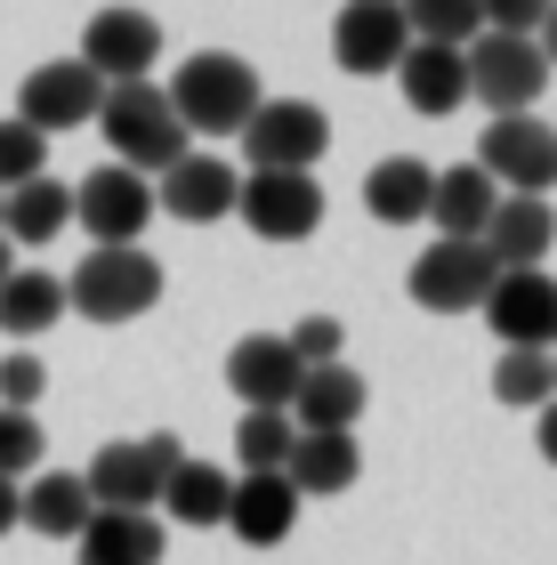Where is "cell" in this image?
Returning a JSON list of instances; mask_svg holds the SVG:
<instances>
[{
  "label": "cell",
  "instance_id": "cell-38",
  "mask_svg": "<svg viewBox=\"0 0 557 565\" xmlns=\"http://www.w3.org/2000/svg\"><path fill=\"white\" fill-rule=\"evenodd\" d=\"M9 525H17V484L0 477V533H9Z\"/></svg>",
  "mask_w": 557,
  "mask_h": 565
},
{
  "label": "cell",
  "instance_id": "cell-23",
  "mask_svg": "<svg viewBox=\"0 0 557 565\" xmlns=\"http://www.w3.org/2000/svg\"><path fill=\"white\" fill-rule=\"evenodd\" d=\"M396 89H404V106L413 114H452L469 97V65H461V49H404V65H396Z\"/></svg>",
  "mask_w": 557,
  "mask_h": 565
},
{
  "label": "cell",
  "instance_id": "cell-1",
  "mask_svg": "<svg viewBox=\"0 0 557 565\" xmlns=\"http://www.w3.org/2000/svg\"><path fill=\"white\" fill-rule=\"evenodd\" d=\"M97 130H106L114 162L138 170L146 186H154V178L179 162V153H194V138L179 130V114H170V97H162L154 82H121V89H106V97H97Z\"/></svg>",
  "mask_w": 557,
  "mask_h": 565
},
{
  "label": "cell",
  "instance_id": "cell-21",
  "mask_svg": "<svg viewBox=\"0 0 557 565\" xmlns=\"http://www.w3.org/2000/svg\"><path fill=\"white\" fill-rule=\"evenodd\" d=\"M493 211H501V186H493V178L476 170V162L437 170V186H428V218L444 226V243H476Z\"/></svg>",
  "mask_w": 557,
  "mask_h": 565
},
{
  "label": "cell",
  "instance_id": "cell-41",
  "mask_svg": "<svg viewBox=\"0 0 557 565\" xmlns=\"http://www.w3.org/2000/svg\"><path fill=\"white\" fill-rule=\"evenodd\" d=\"M549 380H557V355H549Z\"/></svg>",
  "mask_w": 557,
  "mask_h": 565
},
{
  "label": "cell",
  "instance_id": "cell-36",
  "mask_svg": "<svg viewBox=\"0 0 557 565\" xmlns=\"http://www.w3.org/2000/svg\"><path fill=\"white\" fill-rule=\"evenodd\" d=\"M534 49H542V65H557V9H542V33H534Z\"/></svg>",
  "mask_w": 557,
  "mask_h": 565
},
{
  "label": "cell",
  "instance_id": "cell-20",
  "mask_svg": "<svg viewBox=\"0 0 557 565\" xmlns=\"http://www.w3.org/2000/svg\"><path fill=\"white\" fill-rule=\"evenodd\" d=\"M291 525H299V493L283 477H235V493H226V533L250 550H275V542H291Z\"/></svg>",
  "mask_w": 557,
  "mask_h": 565
},
{
  "label": "cell",
  "instance_id": "cell-14",
  "mask_svg": "<svg viewBox=\"0 0 557 565\" xmlns=\"http://www.w3.org/2000/svg\"><path fill=\"white\" fill-rule=\"evenodd\" d=\"M404 49H413V33H404V9H396V0H347V9L332 17V57L356 73V82L396 73Z\"/></svg>",
  "mask_w": 557,
  "mask_h": 565
},
{
  "label": "cell",
  "instance_id": "cell-28",
  "mask_svg": "<svg viewBox=\"0 0 557 565\" xmlns=\"http://www.w3.org/2000/svg\"><path fill=\"white\" fill-rule=\"evenodd\" d=\"M226 493H235V477L211 469V460H179L162 484V518H179V525H226Z\"/></svg>",
  "mask_w": 557,
  "mask_h": 565
},
{
  "label": "cell",
  "instance_id": "cell-9",
  "mask_svg": "<svg viewBox=\"0 0 557 565\" xmlns=\"http://www.w3.org/2000/svg\"><path fill=\"white\" fill-rule=\"evenodd\" d=\"M476 170H485L501 194H534V202H549V186H557V130H542L534 114L493 121L485 146H476Z\"/></svg>",
  "mask_w": 557,
  "mask_h": 565
},
{
  "label": "cell",
  "instance_id": "cell-29",
  "mask_svg": "<svg viewBox=\"0 0 557 565\" xmlns=\"http://www.w3.org/2000/svg\"><path fill=\"white\" fill-rule=\"evenodd\" d=\"M291 445H299L291 413H243V420H235V452H243V477H283Z\"/></svg>",
  "mask_w": 557,
  "mask_h": 565
},
{
  "label": "cell",
  "instance_id": "cell-19",
  "mask_svg": "<svg viewBox=\"0 0 557 565\" xmlns=\"http://www.w3.org/2000/svg\"><path fill=\"white\" fill-rule=\"evenodd\" d=\"M89 518H97L89 484L73 477V469H41L33 484H17V525H33L41 542H82Z\"/></svg>",
  "mask_w": 557,
  "mask_h": 565
},
{
  "label": "cell",
  "instance_id": "cell-16",
  "mask_svg": "<svg viewBox=\"0 0 557 565\" xmlns=\"http://www.w3.org/2000/svg\"><path fill=\"white\" fill-rule=\"evenodd\" d=\"M235 186H243L235 162H218V153H179V162L154 178V211L186 218V226H211V218L235 211Z\"/></svg>",
  "mask_w": 557,
  "mask_h": 565
},
{
  "label": "cell",
  "instance_id": "cell-27",
  "mask_svg": "<svg viewBox=\"0 0 557 565\" xmlns=\"http://www.w3.org/2000/svg\"><path fill=\"white\" fill-rule=\"evenodd\" d=\"M57 316H65V282L49 267H17L0 282V331H9V340H41Z\"/></svg>",
  "mask_w": 557,
  "mask_h": 565
},
{
  "label": "cell",
  "instance_id": "cell-12",
  "mask_svg": "<svg viewBox=\"0 0 557 565\" xmlns=\"http://www.w3.org/2000/svg\"><path fill=\"white\" fill-rule=\"evenodd\" d=\"M154 57H162V24L146 9H97L73 65H89L106 89H121V82H146V65H154Z\"/></svg>",
  "mask_w": 557,
  "mask_h": 565
},
{
  "label": "cell",
  "instance_id": "cell-39",
  "mask_svg": "<svg viewBox=\"0 0 557 565\" xmlns=\"http://www.w3.org/2000/svg\"><path fill=\"white\" fill-rule=\"evenodd\" d=\"M9 275H17V267H9V243H0V282H9Z\"/></svg>",
  "mask_w": 557,
  "mask_h": 565
},
{
  "label": "cell",
  "instance_id": "cell-8",
  "mask_svg": "<svg viewBox=\"0 0 557 565\" xmlns=\"http://www.w3.org/2000/svg\"><path fill=\"white\" fill-rule=\"evenodd\" d=\"M235 211L259 243H308L323 226V186L299 170H250L235 186Z\"/></svg>",
  "mask_w": 557,
  "mask_h": 565
},
{
  "label": "cell",
  "instance_id": "cell-6",
  "mask_svg": "<svg viewBox=\"0 0 557 565\" xmlns=\"http://www.w3.org/2000/svg\"><path fill=\"white\" fill-rule=\"evenodd\" d=\"M461 65H469V97H476L493 121L534 114L542 89H549V65H542L534 41H493V33H476V41L461 49Z\"/></svg>",
  "mask_w": 557,
  "mask_h": 565
},
{
  "label": "cell",
  "instance_id": "cell-22",
  "mask_svg": "<svg viewBox=\"0 0 557 565\" xmlns=\"http://www.w3.org/2000/svg\"><path fill=\"white\" fill-rule=\"evenodd\" d=\"M356 477H364L356 436H299L291 460H283V484H291L299 501H332V493H347Z\"/></svg>",
  "mask_w": 557,
  "mask_h": 565
},
{
  "label": "cell",
  "instance_id": "cell-13",
  "mask_svg": "<svg viewBox=\"0 0 557 565\" xmlns=\"http://www.w3.org/2000/svg\"><path fill=\"white\" fill-rule=\"evenodd\" d=\"M493 331H501V348H534V355H549L557 348V275H493V291H485V307H476Z\"/></svg>",
  "mask_w": 557,
  "mask_h": 565
},
{
  "label": "cell",
  "instance_id": "cell-33",
  "mask_svg": "<svg viewBox=\"0 0 557 565\" xmlns=\"http://www.w3.org/2000/svg\"><path fill=\"white\" fill-rule=\"evenodd\" d=\"M41 452H49V436H41V420L33 413H0V477H33L41 469Z\"/></svg>",
  "mask_w": 557,
  "mask_h": 565
},
{
  "label": "cell",
  "instance_id": "cell-40",
  "mask_svg": "<svg viewBox=\"0 0 557 565\" xmlns=\"http://www.w3.org/2000/svg\"><path fill=\"white\" fill-rule=\"evenodd\" d=\"M0 218H9V194H0Z\"/></svg>",
  "mask_w": 557,
  "mask_h": 565
},
{
  "label": "cell",
  "instance_id": "cell-3",
  "mask_svg": "<svg viewBox=\"0 0 557 565\" xmlns=\"http://www.w3.org/2000/svg\"><path fill=\"white\" fill-rule=\"evenodd\" d=\"M186 460V445L179 436H138V445H97V460L82 469V484H89V509H114V518H154L162 509V484H170V469Z\"/></svg>",
  "mask_w": 557,
  "mask_h": 565
},
{
  "label": "cell",
  "instance_id": "cell-15",
  "mask_svg": "<svg viewBox=\"0 0 557 565\" xmlns=\"http://www.w3.org/2000/svg\"><path fill=\"white\" fill-rule=\"evenodd\" d=\"M299 355L283 348V331H250V340L226 348V388L243 396V413H291L299 396Z\"/></svg>",
  "mask_w": 557,
  "mask_h": 565
},
{
  "label": "cell",
  "instance_id": "cell-26",
  "mask_svg": "<svg viewBox=\"0 0 557 565\" xmlns=\"http://www.w3.org/2000/svg\"><path fill=\"white\" fill-rule=\"evenodd\" d=\"M65 226H73V186H57V178H33V186H17V194H9L0 243H24V250H41V243H57Z\"/></svg>",
  "mask_w": 557,
  "mask_h": 565
},
{
  "label": "cell",
  "instance_id": "cell-25",
  "mask_svg": "<svg viewBox=\"0 0 557 565\" xmlns=\"http://www.w3.org/2000/svg\"><path fill=\"white\" fill-rule=\"evenodd\" d=\"M162 518H114V509H97L82 525V565H162Z\"/></svg>",
  "mask_w": 557,
  "mask_h": 565
},
{
  "label": "cell",
  "instance_id": "cell-4",
  "mask_svg": "<svg viewBox=\"0 0 557 565\" xmlns=\"http://www.w3.org/2000/svg\"><path fill=\"white\" fill-rule=\"evenodd\" d=\"M154 299H162V259H146V250H89L65 282V307L82 323H138Z\"/></svg>",
  "mask_w": 557,
  "mask_h": 565
},
{
  "label": "cell",
  "instance_id": "cell-32",
  "mask_svg": "<svg viewBox=\"0 0 557 565\" xmlns=\"http://www.w3.org/2000/svg\"><path fill=\"white\" fill-rule=\"evenodd\" d=\"M33 178H49V138H33L24 121H0V194L33 186Z\"/></svg>",
  "mask_w": 557,
  "mask_h": 565
},
{
  "label": "cell",
  "instance_id": "cell-24",
  "mask_svg": "<svg viewBox=\"0 0 557 565\" xmlns=\"http://www.w3.org/2000/svg\"><path fill=\"white\" fill-rule=\"evenodd\" d=\"M428 186H437V170L413 162V153H396V162H372L364 178V211L379 226H420L428 218Z\"/></svg>",
  "mask_w": 557,
  "mask_h": 565
},
{
  "label": "cell",
  "instance_id": "cell-7",
  "mask_svg": "<svg viewBox=\"0 0 557 565\" xmlns=\"http://www.w3.org/2000/svg\"><path fill=\"white\" fill-rule=\"evenodd\" d=\"M243 146H250V170L315 178L323 146H332V121H323V106H308V97H259V114L243 121Z\"/></svg>",
  "mask_w": 557,
  "mask_h": 565
},
{
  "label": "cell",
  "instance_id": "cell-11",
  "mask_svg": "<svg viewBox=\"0 0 557 565\" xmlns=\"http://www.w3.org/2000/svg\"><path fill=\"white\" fill-rule=\"evenodd\" d=\"M97 97H106V82H97L89 65H33L17 89V121L33 138H57V130H82V121H97Z\"/></svg>",
  "mask_w": 557,
  "mask_h": 565
},
{
  "label": "cell",
  "instance_id": "cell-31",
  "mask_svg": "<svg viewBox=\"0 0 557 565\" xmlns=\"http://www.w3.org/2000/svg\"><path fill=\"white\" fill-rule=\"evenodd\" d=\"M493 396L501 404H557V380H549V355H534V348H501V364H493Z\"/></svg>",
  "mask_w": 557,
  "mask_h": 565
},
{
  "label": "cell",
  "instance_id": "cell-35",
  "mask_svg": "<svg viewBox=\"0 0 557 565\" xmlns=\"http://www.w3.org/2000/svg\"><path fill=\"white\" fill-rule=\"evenodd\" d=\"M340 316H299V331H283V348L299 355V372H323V364H340Z\"/></svg>",
  "mask_w": 557,
  "mask_h": 565
},
{
  "label": "cell",
  "instance_id": "cell-37",
  "mask_svg": "<svg viewBox=\"0 0 557 565\" xmlns=\"http://www.w3.org/2000/svg\"><path fill=\"white\" fill-rule=\"evenodd\" d=\"M542 460L557 469V404H542Z\"/></svg>",
  "mask_w": 557,
  "mask_h": 565
},
{
  "label": "cell",
  "instance_id": "cell-18",
  "mask_svg": "<svg viewBox=\"0 0 557 565\" xmlns=\"http://www.w3.org/2000/svg\"><path fill=\"white\" fill-rule=\"evenodd\" d=\"M364 372H347V364H323L299 380V396H291V428L299 436H356L364 420Z\"/></svg>",
  "mask_w": 557,
  "mask_h": 565
},
{
  "label": "cell",
  "instance_id": "cell-34",
  "mask_svg": "<svg viewBox=\"0 0 557 565\" xmlns=\"http://www.w3.org/2000/svg\"><path fill=\"white\" fill-rule=\"evenodd\" d=\"M41 388H49V364H41L33 348H9V355H0V413H33Z\"/></svg>",
  "mask_w": 557,
  "mask_h": 565
},
{
  "label": "cell",
  "instance_id": "cell-2",
  "mask_svg": "<svg viewBox=\"0 0 557 565\" xmlns=\"http://www.w3.org/2000/svg\"><path fill=\"white\" fill-rule=\"evenodd\" d=\"M170 114H179V130L194 138H243V121L259 114V73H250L243 57H226V49H211V57L179 65V82L162 89Z\"/></svg>",
  "mask_w": 557,
  "mask_h": 565
},
{
  "label": "cell",
  "instance_id": "cell-5",
  "mask_svg": "<svg viewBox=\"0 0 557 565\" xmlns=\"http://www.w3.org/2000/svg\"><path fill=\"white\" fill-rule=\"evenodd\" d=\"M73 218H82L89 250H146V226H154V186H146L138 170H89L82 186H73Z\"/></svg>",
  "mask_w": 557,
  "mask_h": 565
},
{
  "label": "cell",
  "instance_id": "cell-10",
  "mask_svg": "<svg viewBox=\"0 0 557 565\" xmlns=\"http://www.w3.org/2000/svg\"><path fill=\"white\" fill-rule=\"evenodd\" d=\"M493 259H485V243H428L420 259H413V299L428 307V316H469V307H485L493 291Z\"/></svg>",
  "mask_w": 557,
  "mask_h": 565
},
{
  "label": "cell",
  "instance_id": "cell-30",
  "mask_svg": "<svg viewBox=\"0 0 557 565\" xmlns=\"http://www.w3.org/2000/svg\"><path fill=\"white\" fill-rule=\"evenodd\" d=\"M404 33L420 49H469L485 33V17H476V0H413V9H404Z\"/></svg>",
  "mask_w": 557,
  "mask_h": 565
},
{
  "label": "cell",
  "instance_id": "cell-17",
  "mask_svg": "<svg viewBox=\"0 0 557 565\" xmlns=\"http://www.w3.org/2000/svg\"><path fill=\"white\" fill-rule=\"evenodd\" d=\"M485 259L501 267V275H534L542 259H549V243H557V211L549 202H534V194H501V211L485 218Z\"/></svg>",
  "mask_w": 557,
  "mask_h": 565
}]
</instances>
